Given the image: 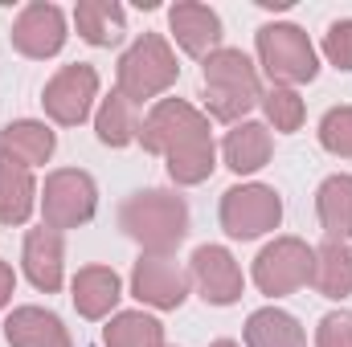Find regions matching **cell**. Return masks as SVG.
Returning a JSON list of instances; mask_svg holds the SVG:
<instances>
[{
    "instance_id": "9",
    "label": "cell",
    "mask_w": 352,
    "mask_h": 347,
    "mask_svg": "<svg viewBox=\"0 0 352 347\" xmlns=\"http://www.w3.org/2000/svg\"><path fill=\"white\" fill-rule=\"evenodd\" d=\"M98 98V70L87 62H74V66H62L45 90H41V106L50 115V123L58 127H78L90 119V106Z\"/></svg>"
},
{
    "instance_id": "30",
    "label": "cell",
    "mask_w": 352,
    "mask_h": 347,
    "mask_svg": "<svg viewBox=\"0 0 352 347\" xmlns=\"http://www.w3.org/2000/svg\"><path fill=\"white\" fill-rule=\"evenodd\" d=\"M316 347H352V311H332L316 327Z\"/></svg>"
},
{
    "instance_id": "32",
    "label": "cell",
    "mask_w": 352,
    "mask_h": 347,
    "mask_svg": "<svg viewBox=\"0 0 352 347\" xmlns=\"http://www.w3.org/2000/svg\"><path fill=\"white\" fill-rule=\"evenodd\" d=\"M209 347H238L234 339H217V344H209Z\"/></svg>"
},
{
    "instance_id": "21",
    "label": "cell",
    "mask_w": 352,
    "mask_h": 347,
    "mask_svg": "<svg viewBox=\"0 0 352 347\" xmlns=\"http://www.w3.org/2000/svg\"><path fill=\"white\" fill-rule=\"evenodd\" d=\"M37 196L33 172L0 156V225H25L37 208Z\"/></svg>"
},
{
    "instance_id": "7",
    "label": "cell",
    "mask_w": 352,
    "mask_h": 347,
    "mask_svg": "<svg viewBox=\"0 0 352 347\" xmlns=\"http://www.w3.org/2000/svg\"><path fill=\"white\" fill-rule=\"evenodd\" d=\"M221 229L234 241H254L263 233H274L283 221V196L270 184H234L221 192Z\"/></svg>"
},
{
    "instance_id": "14",
    "label": "cell",
    "mask_w": 352,
    "mask_h": 347,
    "mask_svg": "<svg viewBox=\"0 0 352 347\" xmlns=\"http://www.w3.org/2000/svg\"><path fill=\"white\" fill-rule=\"evenodd\" d=\"M21 261H25V278L41 290V294H58L62 282H66V246H62V233L54 229H29L25 233V250H21Z\"/></svg>"
},
{
    "instance_id": "19",
    "label": "cell",
    "mask_w": 352,
    "mask_h": 347,
    "mask_svg": "<svg viewBox=\"0 0 352 347\" xmlns=\"http://www.w3.org/2000/svg\"><path fill=\"white\" fill-rule=\"evenodd\" d=\"M316 217L328 233V241H349L352 237V176L336 172L316 188Z\"/></svg>"
},
{
    "instance_id": "4",
    "label": "cell",
    "mask_w": 352,
    "mask_h": 347,
    "mask_svg": "<svg viewBox=\"0 0 352 347\" xmlns=\"http://www.w3.org/2000/svg\"><path fill=\"white\" fill-rule=\"evenodd\" d=\"M254 49H258V66L266 70V78L274 86L295 90L303 82H316V74H320V58H316L311 37L291 21L263 25L254 37Z\"/></svg>"
},
{
    "instance_id": "16",
    "label": "cell",
    "mask_w": 352,
    "mask_h": 347,
    "mask_svg": "<svg viewBox=\"0 0 352 347\" xmlns=\"http://www.w3.org/2000/svg\"><path fill=\"white\" fill-rule=\"evenodd\" d=\"M4 344L8 347H74L66 323L45 307H16L4 319Z\"/></svg>"
},
{
    "instance_id": "24",
    "label": "cell",
    "mask_w": 352,
    "mask_h": 347,
    "mask_svg": "<svg viewBox=\"0 0 352 347\" xmlns=\"http://www.w3.org/2000/svg\"><path fill=\"white\" fill-rule=\"evenodd\" d=\"M246 347H307V335L295 315L263 307L246 319Z\"/></svg>"
},
{
    "instance_id": "15",
    "label": "cell",
    "mask_w": 352,
    "mask_h": 347,
    "mask_svg": "<svg viewBox=\"0 0 352 347\" xmlns=\"http://www.w3.org/2000/svg\"><path fill=\"white\" fill-rule=\"evenodd\" d=\"M58 152V135L50 123H37V119H16L0 131V156L21 164V168H41L50 164V156Z\"/></svg>"
},
{
    "instance_id": "26",
    "label": "cell",
    "mask_w": 352,
    "mask_h": 347,
    "mask_svg": "<svg viewBox=\"0 0 352 347\" xmlns=\"http://www.w3.org/2000/svg\"><path fill=\"white\" fill-rule=\"evenodd\" d=\"M164 168H168V180H173L176 188L205 184L213 176V168H217V147H213V139L192 143V147H180L173 156H164Z\"/></svg>"
},
{
    "instance_id": "18",
    "label": "cell",
    "mask_w": 352,
    "mask_h": 347,
    "mask_svg": "<svg viewBox=\"0 0 352 347\" xmlns=\"http://www.w3.org/2000/svg\"><path fill=\"white\" fill-rule=\"evenodd\" d=\"M270 152H274V139H270V127L266 123H234L226 131V143H221V156H226V168L238 176H254L258 168L270 164Z\"/></svg>"
},
{
    "instance_id": "28",
    "label": "cell",
    "mask_w": 352,
    "mask_h": 347,
    "mask_svg": "<svg viewBox=\"0 0 352 347\" xmlns=\"http://www.w3.org/2000/svg\"><path fill=\"white\" fill-rule=\"evenodd\" d=\"M320 147L328 156L352 160V106H332L320 119Z\"/></svg>"
},
{
    "instance_id": "6",
    "label": "cell",
    "mask_w": 352,
    "mask_h": 347,
    "mask_svg": "<svg viewBox=\"0 0 352 347\" xmlns=\"http://www.w3.org/2000/svg\"><path fill=\"white\" fill-rule=\"evenodd\" d=\"M98 213V188L90 172L82 168H58V172L45 176V188H41V225L54 229V233H66V229H78L90 225Z\"/></svg>"
},
{
    "instance_id": "2",
    "label": "cell",
    "mask_w": 352,
    "mask_h": 347,
    "mask_svg": "<svg viewBox=\"0 0 352 347\" xmlns=\"http://www.w3.org/2000/svg\"><path fill=\"white\" fill-rule=\"evenodd\" d=\"M201 86H205V115L217 123H246V115L263 102L258 66L242 49H213L201 62Z\"/></svg>"
},
{
    "instance_id": "22",
    "label": "cell",
    "mask_w": 352,
    "mask_h": 347,
    "mask_svg": "<svg viewBox=\"0 0 352 347\" xmlns=\"http://www.w3.org/2000/svg\"><path fill=\"white\" fill-rule=\"evenodd\" d=\"M311 286L324 298H349L352 294V246L349 241H324V246H316Z\"/></svg>"
},
{
    "instance_id": "20",
    "label": "cell",
    "mask_w": 352,
    "mask_h": 347,
    "mask_svg": "<svg viewBox=\"0 0 352 347\" xmlns=\"http://www.w3.org/2000/svg\"><path fill=\"white\" fill-rule=\"evenodd\" d=\"M74 25H78V37L87 45H98V49H111L123 41L127 33V12L123 4L115 0H82L74 8Z\"/></svg>"
},
{
    "instance_id": "8",
    "label": "cell",
    "mask_w": 352,
    "mask_h": 347,
    "mask_svg": "<svg viewBox=\"0 0 352 347\" xmlns=\"http://www.w3.org/2000/svg\"><path fill=\"white\" fill-rule=\"evenodd\" d=\"M311 265H316V250L299 237H274L270 246H263V254L254 258V286L270 294V298H283V294H295L311 282Z\"/></svg>"
},
{
    "instance_id": "1",
    "label": "cell",
    "mask_w": 352,
    "mask_h": 347,
    "mask_svg": "<svg viewBox=\"0 0 352 347\" xmlns=\"http://www.w3.org/2000/svg\"><path fill=\"white\" fill-rule=\"evenodd\" d=\"M119 229L152 258H173V250L188 237V204L168 188L131 192L119 204Z\"/></svg>"
},
{
    "instance_id": "29",
    "label": "cell",
    "mask_w": 352,
    "mask_h": 347,
    "mask_svg": "<svg viewBox=\"0 0 352 347\" xmlns=\"http://www.w3.org/2000/svg\"><path fill=\"white\" fill-rule=\"evenodd\" d=\"M324 58H328L336 70L352 74V21L349 16L328 25V33H324Z\"/></svg>"
},
{
    "instance_id": "3",
    "label": "cell",
    "mask_w": 352,
    "mask_h": 347,
    "mask_svg": "<svg viewBox=\"0 0 352 347\" xmlns=\"http://www.w3.org/2000/svg\"><path fill=\"white\" fill-rule=\"evenodd\" d=\"M176 78H180L176 53L160 33H144V37L119 58V66H115V90H119L127 102H135V106H144V102H152V98L160 102V94L168 86H176Z\"/></svg>"
},
{
    "instance_id": "10",
    "label": "cell",
    "mask_w": 352,
    "mask_h": 347,
    "mask_svg": "<svg viewBox=\"0 0 352 347\" xmlns=\"http://www.w3.org/2000/svg\"><path fill=\"white\" fill-rule=\"evenodd\" d=\"M66 12L50 0H33L16 12L12 21V49L21 58H33V62H45V58H58L62 45H66Z\"/></svg>"
},
{
    "instance_id": "5",
    "label": "cell",
    "mask_w": 352,
    "mask_h": 347,
    "mask_svg": "<svg viewBox=\"0 0 352 347\" xmlns=\"http://www.w3.org/2000/svg\"><path fill=\"white\" fill-rule=\"evenodd\" d=\"M205 139H213L209 135V115L197 110L184 98H160L140 123V143L152 156H173L180 147H192V143H205Z\"/></svg>"
},
{
    "instance_id": "27",
    "label": "cell",
    "mask_w": 352,
    "mask_h": 347,
    "mask_svg": "<svg viewBox=\"0 0 352 347\" xmlns=\"http://www.w3.org/2000/svg\"><path fill=\"white\" fill-rule=\"evenodd\" d=\"M258 106L266 110V123H270L274 131H283V135L299 131V127H303V119H307V106H303L299 90H291V86L263 90V102H258Z\"/></svg>"
},
{
    "instance_id": "11",
    "label": "cell",
    "mask_w": 352,
    "mask_h": 347,
    "mask_svg": "<svg viewBox=\"0 0 352 347\" xmlns=\"http://www.w3.org/2000/svg\"><path fill=\"white\" fill-rule=\"evenodd\" d=\"M188 278L209 307H234L242 298V286H246L242 265L234 261L226 246H197L192 261H188Z\"/></svg>"
},
{
    "instance_id": "25",
    "label": "cell",
    "mask_w": 352,
    "mask_h": 347,
    "mask_svg": "<svg viewBox=\"0 0 352 347\" xmlns=\"http://www.w3.org/2000/svg\"><path fill=\"white\" fill-rule=\"evenodd\" d=\"M102 347H164V323L144 311H123L107 323Z\"/></svg>"
},
{
    "instance_id": "12",
    "label": "cell",
    "mask_w": 352,
    "mask_h": 347,
    "mask_svg": "<svg viewBox=\"0 0 352 347\" xmlns=\"http://www.w3.org/2000/svg\"><path fill=\"white\" fill-rule=\"evenodd\" d=\"M188 286H192L188 270H180L173 258L140 254L135 270H131V294H135L144 307H156V311H176V307H184Z\"/></svg>"
},
{
    "instance_id": "23",
    "label": "cell",
    "mask_w": 352,
    "mask_h": 347,
    "mask_svg": "<svg viewBox=\"0 0 352 347\" xmlns=\"http://www.w3.org/2000/svg\"><path fill=\"white\" fill-rule=\"evenodd\" d=\"M140 106L135 102H127L119 90L111 94V98H102V106H98V115H94V131H98V143L102 147H127V143H135L140 139Z\"/></svg>"
},
{
    "instance_id": "17",
    "label": "cell",
    "mask_w": 352,
    "mask_h": 347,
    "mask_svg": "<svg viewBox=\"0 0 352 347\" xmlns=\"http://www.w3.org/2000/svg\"><path fill=\"white\" fill-rule=\"evenodd\" d=\"M70 298L82 319H107L123 298V282L111 265H82L70 282Z\"/></svg>"
},
{
    "instance_id": "13",
    "label": "cell",
    "mask_w": 352,
    "mask_h": 347,
    "mask_svg": "<svg viewBox=\"0 0 352 347\" xmlns=\"http://www.w3.org/2000/svg\"><path fill=\"white\" fill-rule=\"evenodd\" d=\"M168 29H173L176 45L188 53V58H209L213 49H221V16L209 8V4H197V0H180L168 8Z\"/></svg>"
},
{
    "instance_id": "31",
    "label": "cell",
    "mask_w": 352,
    "mask_h": 347,
    "mask_svg": "<svg viewBox=\"0 0 352 347\" xmlns=\"http://www.w3.org/2000/svg\"><path fill=\"white\" fill-rule=\"evenodd\" d=\"M12 290H16V274H12V265L0 258V311L12 302Z\"/></svg>"
}]
</instances>
